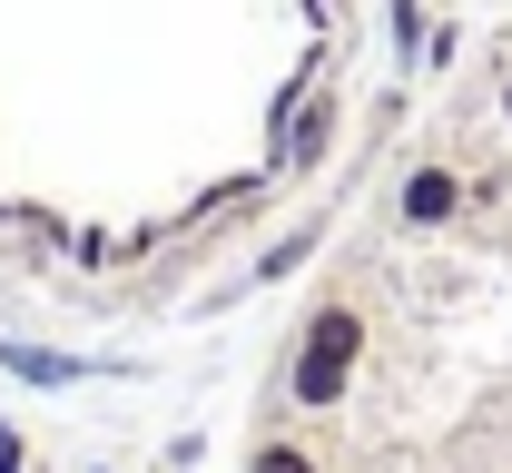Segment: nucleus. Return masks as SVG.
I'll return each instance as SVG.
<instances>
[{
  "label": "nucleus",
  "instance_id": "3",
  "mask_svg": "<svg viewBox=\"0 0 512 473\" xmlns=\"http://www.w3.org/2000/svg\"><path fill=\"white\" fill-rule=\"evenodd\" d=\"M237 473H325V454L296 434V424H276V434H256V444H247V464H237Z\"/></svg>",
  "mask_w": 512,
  "mask_h": 473
},
{
  "label": "nucleus",
  "instance_id": "1",
  "mask_svg": "<svg viewBox=\"0 0 512 473\" xmlns=\"http://www.w3.org/2000/svg\"><path fill=\"white\" fill-rule=\"evenodd\" d=\"M365 345H375L365 296H355V286H325L316 306H306V326H296V345H286L276 405H296V414H335L345 395H355V375H365Z\"/></svg>",
  "mask_w": 512,
  "mask_h": 473
},
{
  "label": "nucleus",
  "instance_id": "2",
  "mask_svg": "<svg viewBox=\"0 0 512 473\" xmlns=\"http://www.w3.org/2000/svg\"><path fill=\"white\" fill-rule=\"evenodd\" d=\"M463 207H473V178L453 168L444 148L404 158V178H394V227L404 237H444V227H463Z\"/></svg>",
  "mask_w": 512,
  "mask_h": 473
}]
</instances>
